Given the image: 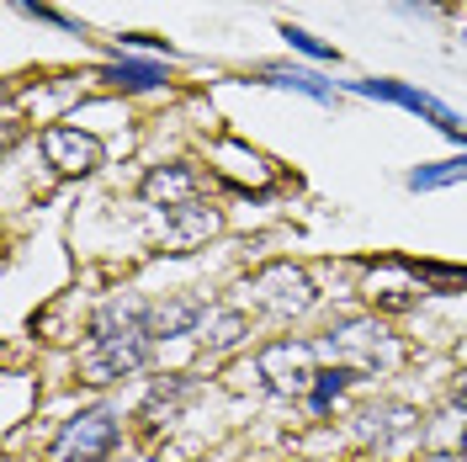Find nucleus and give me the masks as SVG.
I'll list each match as a JSON object with an SVG mask.
<instances>
[{"mask_svg": "<svg viewBox=\"0 0 467 462\" xmlns=\"http://www.w3.org/2000/svg\"><path fill=\"white\" fill-rule=\"evenodd\" d=\"M223 388L229 394H265V373H261V356H229L223 362Z\"/></svg>", "mask_w": 467, "mask_h": 462, "instance_id": "nucleus-22", "label": "nucleus"}, {"mask_svg": "<svg viewBox=\"0 0 467 462\" xmlns=\"http://www.w3.org/2000/svg\"><path fill=\"white\" fill-rule=\"evenodd\" d=\"M5 5H11V11H22V16H32V22H43V27L64 32V37H80V43L90 37L86 22H80V16H69V11H58L54 0H5Z\"/></svg>", "mask_w": 467, "mask_h": 462, "instance_id": "nucleus-20", "label": "nucleus"}, {"mask_svg": "<svg viewBox=\"0 0 467 462\" xmlns=\"http://www.w3.org/2000/svg\"><path fill=\"white\" fill-rule=\"evenodd\" d=\"M149 324H154V298L133 288H117L86 314V341H112V335L149 330Z\"/></svg>", "mask_w": 467, "mask_h": 462, "instance_id": "nucleus-15", "label": "nucleus"}, {"mask_svg": "<svg viewBox=\"0 0 467 462\" xmlns=\"http://www.w3.org/2000/svg\"><path fill=\"white\" fill-rule=\"evenodd\" d=\"M239 288H244V309L255 319H271V324H303L324 303L319 277L303 260H265Z\"/></svg>", "mask_w": 467, "mask_h": 462, "instance_id": "nucleus-1", "label": "nucleus"}, {"mask_svg": "<svg viewBox=\"0 0 467 462\" xmlns=\"http://www.w3.org/2000/svg\"><path fill=\"white\" fill-rule=\"evenodd\" d=\"M223 234V207L202 203H181V207H160V250L165 256H192L202 250L207 239Z\"/></svg>", "mask_w": 467, "mask_h": 462, "instance_id": "nucleus-13", "label": "nucleus"}, {"mask_svg": "<svg viewBox=\"0 0 467 462\" xmlns=\"http://www.w3.org/2000/svg\"><path fill=\"white\" fill-rule=\"evenodd\" d=\"M346 425L350 441L382 462H409L414 452H425V415L409 399H372V404L356 409Z\"/></svg>", "mask_w": 467, "mask_h": 462, "instance_id": "nucleus-2", "label": "nucleus"}, {"mask_svg": "<svg viewBox=\"0 0 467 462\" xmlns=\"http://www.w3.org/2000/svg\"><path fill=\"white\" fill-rule=\"evenodd\" d=\"M117 54H144V58H165V64H175L181 58V48H175L171 37H160V32H117L112 37Z\"/></svg>", "mask_w": 467, "mask_h": 462, "instance_id": "nucleus-21", "label": "nucleus"}, {"mask_svg": "<svg viewBox=\"0 0 467 462\" xmlns=\"http://www.w3.org/2000/svg\"><path fill=\"white\" fill-rule=\"evenodd\" d=\"M250 335H255V314L244 303H218L197 341H202L207 362H229V356H239V351L250 346Z\"/></svg>", "mask_w": 467, "mask_h": 462, "instance_id": "nucleus-16", "label": "nucleus"}, {"mask_svg": "<svg viewBox=\"0 0 467 462\" xmlns=\"http://www.w3.org/2000/svg\"><path fill=\"white\" fill-rule=\"evenodd\" d=\"M361 383H367V373H356L346 362H319L314 388H308V399H303L308 420H314V425H335V415H340V404L350 399V388H361Z\"/></svg>", "mask_w": 467, "mask_h": 462, "instance_id": "nucleus-17", "label": "nucleus"}, {"mask_svg": "<svg viewBox=\"0 0 467 462\" xmlns=\"http://www.w3.org/2000/svg\"><path fill=\"white\" fill-rule=\"evenodd\" d=\"M446 399H451L457 409H467V367H457V373H451V388H446Z\"/></svg>", "mask_w": 467, "mask_h": 462, "instance_id": "nucleus-23", "label": "nucleus"}, {"mask_svg": "<svg viewBox=\"0 0 467 462\" xmlns=\"http://www.w3.org/2000/svg\"><path fill=\"white\" fill-rule=\"evenodd\" d=\"M250 80L265 90H287V96H303V101H314V107H340V80H329L319 64H303V58H261L255 69H250Z\"/></svg>", "mask_w": 467, "mask_h": 462, "instance_id": "nucleus-11", "label": "nucleus"}, {"mask_svg": "<svg viewBox=\"0 0 467 462\" xmlns=\"http://www.w3.org/2000/svg\"><path fill=\"white\" fill-rule=\"evenodd\" d=\"M90 86L122 96V101H139V96H171V75H165V58H144V54H117L107 43V58L86 69Z\"/></svg>", "mask_w": 467, "mask_h": 462, "instance_id": "nucleus-9", "label": "nucleus"}, {"mask_svg": "<svg viewBox=\"0 0 467 462\" xmlns=\"http://www.w3.org/2000/svg\"><path fill=\"white\" fill-rule=\"evenodd\" d=\"M207 171L218 175V186L234 192V197H271V186H276V160L265 149L234 139V133L207 139Z\"/></svg>", "mask_w": 467, "mask_h": 462, "instance_id": "nucleus-7", "label": "nucleus"}, {"mask_svg": "<svg viewBox=\"0 0 467 462\" xmlns=\"http://www.w3.org/2000/svg\"><path fill=\"white\" fill-rule=\"evenodd\" d=\"M457 181H467V149L446 154V160H420V165L404 171L409 192H446V186H457Z\"/></svg>", "mask_w": 467, "mask_h": 462, "instance_id": "nucleus-18", "label": "nucleus"}, {"mask_svg": "<svg viewBox=\"0 0 467 462\" xmlns=\"http://www.w3.org/2000/svg\"><path fill=\"white\" fill-rule=\"evenodd\" d=\"M261 373H265V394L271 399H308L314 373H319V346L314 341H297V335H271L261 351Z\"/></svg>", "mask_w": 467, "mask_h": 462, "instance_id": "nucleus-8", "label": "nucleus"}, {"mask_svg": "<svg viewBox=\"0 0 467 462\" xmlns=\"http://www.w3.org/2000/svg\"><path fill=\"white\" fill-rule=\"evenodd\" d=\"M122 436H128V415L107 399H96V404H80L48 436L43 462H112Z\"/></svg>", "mask_w": 467, "mask_h": 462, "instance_id": "nucleus-3", "label": "nucleus"}, {"mask_svg": "<svg viewBox=\"0 0 467 462\" xmlns=\"http://www.w3.org/2000/svg\"><path fill=\"white\" fill-rule=\"evenodd\" d=\"M32 149L58 181H90L107 165V139L86 122H48V128L32 133Z\"/></svg>", "mask_w": 467, "mask_h": 462, "instance_id": "nucleus-6", "label": "nucleus"}, {"mask_svg": "<svg viewBox=\"0 0 467 462\" xmlns=\"http://www.w3.org/2000/svg\"><path fill=\"white\" fill-rule=\"evenodd\" d=\"M213 186H218V175L202 171L197 160H160V165H149V171H144V181H139V197L160 213V207L202 203Z\"/></svg>", "mask_w": 467, "mask_h": 462, "instance_id": "nucleus-10", "label": "nucleus"}, {"mask_svg": "<svg viewBox=\"0 0 467 462\" xmlns=\"http://www.w3.org/2000/svg\"><path fill=\"white\" fill-rule=\"evenodd\" d=\"M202 394V377L197 373H165V377H149L144 399H139V431L144 436H160V431H175L186 420V404Z\"/></svg>", "mask_w": 467, "mask_h": 462, "instance_id": "nucleus-12", "label": "nucleus"}, {"mask_svg": "<svg viewBox=\"0 0 467 462\" xmlns=\"http://www.w3.org/2000/svg\"><path fill=\"white\" fill-rule=\"evenodd\" d=\"M276 37H282V43H287V54L303 58V64H319V69H340V64H346V54H340L335 43H324L319 32L297 27V22H276Z\"/></svg>", "mask_w": 467, "mask_h": 462, "instance_id": "nucleus-19", "label": "nucleus"}, {"mask_svg": "<svg viewBox=\"0 0 467 462\" xmlns=\"http://www.w3.org/2000/svg\"><path fill=\"white\" fill-rule=\"evenodd\" d=\"M218 309V298L207 288H181V292H165V298H154V341L160 346H171V341H197L202 335V324L213 319Z\"/></svg>", "mask_w": 467, "mask_h": 462, "instance_id": "nucleus-14", "label": "nucleus"}, {"mask_svg": "<svg viewBox=\"0 0 467 462\" xmlns=\"http://www.w3.org/2000/svg\"><path fill=\"white\" fill-rule=\"evenodd\" d=\"M160 367V341L154 330H133V335H112V341H80L75 346V377L86 388H112L128 377H144Z\"/></svg>", "mask_w": 467, "mask_h": 462, "instance_id": "nucleus-5", "label": "nucleus"}, {"mask_svg": "<svg viewBox=\"0 0 467 462\" xmlns=\"http://www.w3.org/2000/svg\"><path fill=\"white\" fill-rule=\"evenodd\" d=\"M346 96H361V101H382V107H399V112L431 122L441 139H451L457 149H467V117L457 107H446L441 96H431L414 80H393V75H356V80H340Z\"/></svg>", "mask_w": 467, "mask_h": 462, "instance_id": "nucleus-4", "label": "nucleus"}, {"mask_svg": "<svg viewBox=\"0 0 467 462\" xmlns=\"http://www.w3.org/2000/svg\"><path fill=\"white\" fill-rule=\"evenodd\" d=\"M462 43H467V16H462Z\"/></svg>", "mask_w": 467, "mask_h": 462, "instance_id": "nucleus-24", "label": "nucleus"}]
</instances>
